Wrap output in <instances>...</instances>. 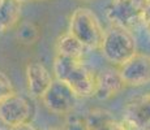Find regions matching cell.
Instances as JSON below:
<instances>
[{"label":"cell","mask_w":150,"mask_h":130,"mask_svg":"<svg viewBox=\"0 0 150 130\" xmlns=\"http://www.w3.org/2000/svg\"><path fill=\"white\" fill-rule=\"evenodd\" d=\"M52 70L55 79L65 83L77 98H89L94 95L96 74L83 64L82 60L55 55Z\"/></svg>","instance_id":"cell-1"},{"label":"cell","mask_w":150,"mask_h":130,"mask_svg":"<svg viewBox=\"0 0 150 130\" xmlns=\"http://www.w3.org/2000/svg\"><path fill=\"white\" fill-rule=\"evenodd\" d=\"M99 50L108 63L120 66L137 53V42L131 30L111 25L105 30Z\"/></svg>","instance_id":"cell-2"},{"label":"cell","mask_w":150,"mask_h":130,"mask_svg":"<svg viewBox=\"0 0 150 130\" xmlns=\"http://www.w3.org/2000/svg\"><path fill=\"white\" fill-rule=\"evenodd\" d=\"M68 31L85 48L99 50L105 30L97 14L89 8H76L69 18Z\"/></svg>","instance_id":"cell-3"},{"label":"cell","mask_w":150,"mask_h":130,"mask_svg":"<svg viewBox=\"0 0 150 130\" xmlns=\"http://www.w3.org/2000/svg\"><path fill=\"white\" fill-rule=\"evenodd\" d=\"M34 108L25 96L14 92L0 102V121L9 129L30 124Z\"/></svg>","instance_id":"cell-4"},{"label":"cell","mask_w":150,"mask_h":130,"mask_svg":"<svg viewBox=\"0 0 150 130\" xmlns=\"http://www.w3.org/2000/svg\"><path fill=\"white\" fill-rule=\"evenodd\" d=\"M43 105L55 115L68 116L77 105V96L65 83L54 79L48 90L41 98Z\"/></svg>","instance_id":"cell-5"},{"label":"cell","mask_w":150,"mask_h":130,"mask_svg":"<svg viewBox=\"0 0 150 130\" xmlns=\"http://www.w3.org/2000/svg\"><path fill=\"white\" fill-rule=\"evenodd\" d=\"M117 72L124 86L137 87L150 83V56L137 52L124 64L117 66Z\"/></svg>","instance_id":"cell-6"},{"label":"cell","mask_w":150,"mask_h":130,"mask_svg":"<svg viewBox=\"0 0 150 130\" xmlns=\"http://www.w3.org/2000/svg\"><path fill=\"white\" fill-rule=\"evenodd\" d=\"M144 9L133 1V0H111L108 4L106 16L111 25L133 30L140 26L141 13Z\"/></svg>","instance_id":"cell-7"},{"label":"cell","mask_w":150,"mask_h":130,"mask_svg":"<svg viewBox=\"0 0 150 130\" xmlns=\"http://www.w3.org/2000/svg\"><path fill=\"white\" fill-rule=\"evenodd\" d=\"M123 124L129 130H150V92L127 104Z\"/></svg>","instance_id":"cell-8"},{"label":"cell","mask_w":150,"mask_h":130,"mask_svg":"<svg viewBox=\"0 0 150 130\" xmlns=\"http://www.w3.org/2000/svg\"><path fill=\"white\" fill-rule=\"evenodd\" d=\"M25 74H26V86L29 94L33 98L41 99L52 83V74L45 65L38 61L29 63L26 65Z\"/></svg>","instance_id":"cell-9"},{"label":"cell","mask_w":150,"mask_h":130,"mask_svg":"<svg viewBox=\"0 0 150 130\" xmlns=\"http://www.w3.org/2000/svg\"><path fill=\"white\" fill-rule=\"evenodd\" d=\"M123 89L124 83L117 68H106L96 74V90L93 96L99 100H107L116 96Z\"/></svg>","instance_id":"cell-10"},{"label":"cell","mask_w":150,"mask_h":130,"mask_svg":"<svg viewBox=\"0 0 150 130\" xmlns=\"http://www.w3.org/2000/svg\"><path fill=\"white\" fill-rule=\"evenodd\" d=\"M83 120L86 130H129L123 121L115 120L106 109H93L86 115V117H83Z\"/></svg>","instance_id":"cell-11"},{"label":"cell","mask_w":150,"mask_h":130,"mask_svg":"<svg viewBox=\"0 0 150 130\" xmlns=\"http://www.w3.org/2000/svg\"><path fill=\"white\" fill-rule=\"evenodd\" d=\"M56 56L68 57L73 60H82L85 53V47L79 42L69 31L62 34L55 43Z\"/></svg>","instance_id":"cell-12"},{"label":"cell","mask_w":150,"mask_h":130,"mask_svg":"<svg viewBox=\"0 0 150 130\" xmlns=\"http://www.w3.org/2000/svg\"><path fill=\"white\" fill-rule=\"evenodd\" d=\"M21 3L16 0H0V34L7 33L21 17Z\"/></svg>","instance_id":"cell-13"},{"label":"cell","mask_w":150,"mask_h":130,"mask_svg":"<svg viewBox=\"0 0 150 130\" xmlns=\"http://www.w3.org/2000/svg\"><path fill=\"white\" fill-rule=\"evenodd\" d=\"M39 38V30L33 22H22L17 30V39L24 44H33Z\"/></svg>","instance_id":"cell-14"},{"label":"cell","mask_w":150,"mask_h":130,"mask_svg":"<svg viewBox=\"0 0 150 130\" xmlns=\"http://www.w3.org/2000/svg\"><path fill=\"white\" fill-rule=\"evenodd\" d=\"M14 87L13 83L11 81V78L4 73V72L0 70V102L4 100L5 98L11 96V95L14 94Z\"/></svg>","instance_id":"cell-15"},{"label":"cell","mask_w":150,"mask_h":130,"mask_svg":"<svg viewBox=\"0 0 150 130\" xmlns=\"http://www.w3.org/2000/svg\"><path fill=\"white\" fill-rule=\"evenodd\" d=\"M62 130H86L85 120L74 115H68V118L65 120Z\"/></svg>","instance_id":"cell-16"},{"label":"cell","mask_w":150,"mask_h":130,"mask_svg":"<svg viewBox=\"0 0 150 130\" xmlns=\"http://www.w3.org/2000/svg\"><path fill=\"white\" fill-rule=\"evenodd\" d=\"M140 26L150 35V4L141 13V20H140Z\"/></svg>","instance_id":"cell-17"},{"label":"cell","mask_w":150,"mask_h":130,"mask_svg":"<svg viewBox=\"0 0 150 130\" xmlns=\"http://www.w3.org/2000/svg\"><path fill=\"white\" fill-rule=\"evenodd\" d=\"M11 130H38V129H35L31 124H25V125H21V126H18V128H14Z\"/></svg>","instance_id":"cell-18"},{"label":"cell","mask_w":150,"mask_h":130,"mask_svg":"<svg viewBox=\"0 0 150 130\" xmlns=\"http://www.w3.org/2000/svg\"><path fill=\"white\" fill-rule=\"evenodd\" d=\"M16 1H18V3H24V1H28V0H16Z\"/></svg>","instance_id":"cell-19"},{"label":"cell","mask_w":150,"mask_h":130,"mask_svg":"<svg viewBox=\"0 0 150 130\" xmlns=\"http://www.w3.org/2000/svg\"><path fill=\"white\" fill-rule=\"evenodd\" d=\"M82 1H91V0H82Z\"/></svg>","instance_id":"cell-20"},{"label":"cell","mask_w":150,"mask_h":130,"mask_svg":"<svg viewBox=\"0 0 150 130\" xmlns=\"http://www.w3.org/2000/svg\"><path fill=\"white\" fill-rule=\"evenodd\" d=\"M0 130H5V129H3V128H0Z\"/></svg>","instance_id":"cell-21"}]
</instances>
